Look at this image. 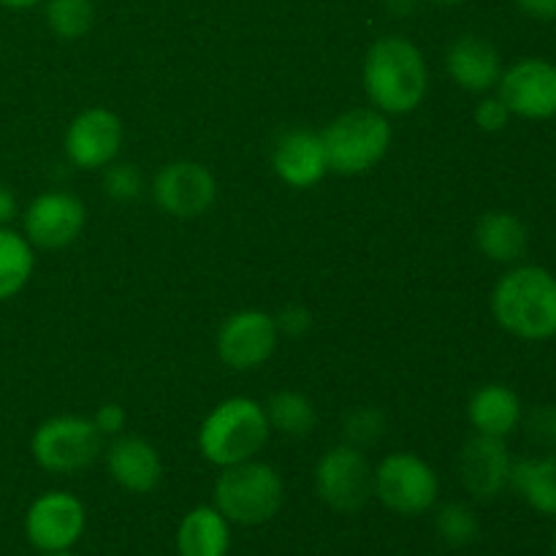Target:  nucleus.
Instances as JSON below:
<instances>
[{
    "label": "nucleus",
    "instance_id": "obj_1",
    "mask_svg": "<svg viewBox=\"0 0 556 556\" xmlns=\"http://www.w3.org/2000/svg\"><path fill=\"white\" fill-rule=\"evenodd\" d=\"M364 92L386 117L416 112L429 92V65L405 36H383L367 49L362 65Z\"/></svg>",
    "mask_w": 556,
    "mask_h": 556
},
{
    "label": "nucleus",
    "instance_id": "obj_2",
    "mask_svg": "<svg viewBox=\"0 0 556 556\" xmlns=\"http://www.w3.org/2000/svg\"><path fill=\"white\" fill-rule=\"evenodd\" d=\"M492 315L503 331L521 342L556 337V275L546 266L514 264L492 291Z\"/></svg>",
    "mask_w": 556,
    "mask_h": 556
},
{
    "label": "nucleus",
    "instance_id": "obj_3",
    "mask_svg": "<svg viewBox=\"0 0 556 556\" xmlns=\"http://www.w3.org/2000/svg\"><path fill=\"white\" fill-rule=\"evenodd\" d=\"M271 427L264 405L253 396H228L217 402L199 427V451L210 465L231 467L258 459Z\"/></svg>",
    "mask_w": 556,
    "mask_h": 556
},
{
    "label": "nucleus",
    "instance_id": "obj_4",
    "mask_svg": "<svg viewBox=\"0 0 556 556\" xmlns=\"http://www.w3.org/2000/svg\"><path fill=\"white\" fill-rule=\"evenodd\" d=\"M329 174L358 177L367 174L389 155L394 134L391 123L378 109H351L342 112L320 130Z\"/></svg>",
    "mask_w": 556,
    "mask_h": 556
},
{
    "label": "nucleus",
    "instance_id": "obj_5",
    "mask_svg": "<svg viewBox=\"0 0 556 556\" xmlns=\"http://www.w3.org/2000/svg\"><path fill=\"white\" fill-rule=\"evenodd\" d=\"M286 503L280 472L261 459L223 467L215 481V508L237 527H261Z\"/></svg>",
    "mask_w": 556,
    "mask_h": 556
},
{
    "label": "nucleus",
    "instance_id": "obj_6",
    "mask_svg": "<svg viewBox=\"0 0 556 556\" xmlns=\"http://www.w3.org/2000/svg\"><path fill=\"white\" fill-rule=\"evenodd\" d=\"M103 440L92 418L52 416L33 432L30 456L49 476H74L101 459Z\"/></svg>",
    "mask_w": 556,
    "mask_h": 556
},
{
    "label": "nucleus",
    "instance_id": "obj_7",
    "mask_svg": "<svg viewBox=\"0 0 556 556\" xmlns=\"http://www.w3.org/2000/svg\"><path fill=\"white\" fill-rule=\"evenodd\" d=\"M372 497L396 516H421L438 505L440 478L421 456L394 451L372 467Z\"/></svg>",
    "mask_w": 556,
    "mask_h": 556
},
{
    "label": "nucleus",
    "instance_id": "obj_8",
    "mask_svg": "<svg viewBox=\"0 0 556 556\" xmlns=\"http://www.w3.org/2000/svg\"><path fill=\"white\" fill-rule=\"evenodd\" d=\"M313 481L318 497L340 514H356L372 500V465L351 443L331 445L315 465Z\"/></svg>",
    "mask_w": 556,
    "mask_h": 556
},
{
    "label": "nucleus",
    "instance_id": "obj_9",
    "mask_svg": "<svg viewBox=\"0 0 556 556\" xmlns=\"http://www.w3.org/2000/svg\"><path fill=\"white\" fill-rule=\"evenodd\" d=\"M87 530V508L76 494L52 492L38 494L25 514V538L38 554L71 552Z\"/></svg>",
    "mask_w": 556,
    "mask_h": 556
},
{
    "label": "nucleus",
    "instance_id": "obj_10",
    "mask_svg": "<svg viewBox=\"0 0 556 556\" xmlns=\"http://www.w3.org/2000/svg\"><path fill=\"white\" fill-rule=\"evenodd\" d=\"M277 342L280 331L275 315L266 309H239L217 329L215 351L217 358L233 372H253L275 356Z\"/></svg>",
    "mask_w": 556,
    "mask_h": 556
},
{
    "label": "nucleus",
    "instance_id": "obj_11",
    "mask_svg": "<svg viewBox=\"0 0 556 556\" xmlns=\"http://www.w3.org/2000/svg\"><path fill=\"white\" fill-rule=\"evenodd\" d=\"M152 199L168 217L195 220L215 206L217 179L204 163L172 161L152 177Z\"/></svg>",
    "mask_w": 556,
    "mask_h": 556
},
{
    "label": "nucleus",
    "instance_id": "obj_12",
    "mask_svg": "<svg viewBox=\"0 0 556 556\" xmlns=\"http://www.w3.org/2000/svg\"><path fill=\"white\" fill-rule=\"evenodd\" d=\"M494 90L514 117L532 119V123L556 117V63L552 60H516L508 68H503Z\"/></svg>",
    "mask_w": 556,
    "mask_h": 556
},
{
    "label": "nucleus",
    "instance_id": "obj_13",
    "mask_svg": "<svg viewBox=\"0 0 556 556\" xmlns=\"http://www.w3.org/2000/svg\"><path fill=\"white\" fill-rule=\"evenodd\" d=\"M87 226V206L79 195L47 190L22 212V233L36 250H63L81 237Z\"/></svg>",
    "mask_w": 556,
    "mask_h": 556
},
{
    "label": "nucleus",
    "instance_id": "obj_14",
    "mask_svg": "<svg viewBox=\"0 0 556 556\" xmlns=\"http://www.w3.org/2000/svg\"><path fill=\"white\" fill-rule=\"evenodd\" d=\"M125 128L123 119L112 109L92 106L76 114L65 130L63 150L74 168L81 172H103L109 163L117 161L123 150Z\"/></svg>",
    "mask_w": 556,
    "mask_h": 556
},
{
    "label": "nucleus",
    "instance_id": "obj_15",
    "mask_svg": "<svg viewBox=\"0 0 556 556\" xmlns=\"http://www.w3.org/2000/svg\"><path fill=\"white\" fill-rule=\"evenodd\" d=\"M514 456L508 443L489 434H472L459 451V481L476 500H494L510 486Z\"/></svg>",
    "mask_w": 556,
    "mask_h": 556
},
{
    "label": "nucleus",
    "instance_id": "obj_16",
    "mask_svg": "<svg viewBox=\"0 0 556 556\" xmlns=\"http://www.w3.org/2000/svg\"><path fill=\"white\" fill-rule=\"evenodd\" d=\"M271 168L277 179L293 190H309L329 174L320 130L288 128L271 147Z\"/></svg>",
    "mask_w": 556,
    "mask_h": 556
},
{
    "label": "nucleus",
    "instance_id": "obj_17",
    "mask_svg": "<svg viewBox=\"0 0 556 556\" xmlns=\"http://www.w3.org/2000/svg\"><path fill=\"white\" fill-rule=\"evenodd\" d=\"M106 470L112 481L128 494H150L163 481V459L150 440L139 434H119L106 448Z\"/></svg>",
    "mask_w": 556,
    "mask_h": 556
},
{
    "label": "nucleus",
    "instance_id": "obj_18",
    "mask_svg": "<svg viewBox=\"0 0 556 556\" xmlns=\"http://www.w3.org/2000/svg\"><path fill=\"white\" fill-rule=\"evenodd\" d=\"M445 71L459 90L486 96L503 76V58L483 36H459L445 52Z\"/></svg>",
    "mask_w": 556,
    "mask_h": 556
},
{
    "label": "nucleus",
    "instance_id": "obj_19",
    "mask_svg": "<svg viewBox=\"0 0 556 556\" xmlns=\"http://www.w3.org/2000/svg\"><path fill=\"white\" fill-rule=\"evenodd\" d=\"M521 418H525L521 396L505 383L481 386L467 402V421L476 434L505 440L521 427Z\"/></svg>",
    "mask_w": 556,
    "mask_h": 556
},
{
    "label": "nucleus",
    "instance_id": "obj_20",
    "mask_svg": "<svg viewBox=\"0 0 556 556\" xmlns=\"http://www.w3.org/2000/svg\"><path fill=\"white\" fill-rule=\"evenodd\" d=\"M476 248L492 264H519L530 248V228L519 215L505 210L486 212L476 223Z\"/></svg>",
    "mask_w": 556,
    "mask_h": 556
},
{
    "label": "nucleus",
    "instance_id": "obj_21",
    "mask_svg": "<svg viewBox=\"0 0 556 556\" xmlns=\"http://www.w3.org/2000/svg\"><path fill=\"white\" fill-rule=\"evenodd\" d=\"M231 552V521L215 505H195L177 527L179 556H228Z\"/></svg>",
    "mask_w": 556,
    "mask_h": 556
},
{
    "label": "nucleus",
    "instance_id": "obj_22",
    "mask_svg": "<svg viewBox=\"0 0 556 556\" xmlns=\"http://www.w3.org/2000/svg\"><path fill=\"white\" fill-rule=\"evenodd\" d=\"M510 489L543 516H556V451L514 462Z\"/></svg>",
    "mask_w": 556,
    "mask_h": 556
},
{
    "label": "nucleus",
    "instance_id": "obj_23",
    "mask_svg": "<svg viewBox=\"0 0 556 556\" xmlns=\"http://www.w3.org/2000/svg\"><path fill=\"white\" fill-rule=\"evenodd\" d=\"M36 271V248L25 233L0 226V302L20 296Z\"/></svg>",
    "mask_w": 556,
    "mask_h": 556
},
{
    "label": "nucleus",
    "instance_id": "obj_24",
    "mask_svg": "<svg viewBox=\"0 0 556 556\" xmlns=\"http://www.w3.org/2000/svg\"><path fill=\"white\" fill-rule=\"evenodd\" d=\"M264 410L271 432L286 434V438H307L318 424L315 405L309 402V396L299 394V391H277L269 396Z\"/></svg>",
    "mask_w": 556,
    "mask_h": 556
},
{
    "label": "nucleus",
    "instance_id": "obj_25",
    "mask_svg": "<svg viewBox=\"0 0 556 556\" xmlns=\"http://www.w3.org/2000/svg\"><path fill=\"white\" fill-rule=\"evenodd\" d=\"M43 16L54 36L63 41H76L96 25V5L92 0H47Z\"/></svg>",
    "mask_w": 556,
    "mask_h": 556
},
{
    "label": "nucleus",
    "instance_id": "obj_26",
    "mask_svg": "<svg viewBox=\"0 0 556 556\" xmlns=\"http://www.w3.org/2000/svg\"><path fill=\"white\" fill-rule=\"evenodd\" d=\"M434 530L443 538L448 546L462 548L470 546L481 532V521H478L476 510L465 503H445L440 505L438 516H434Z\"/></svg>",
    "mask_w": 556,
    "mask_h": 556
},
{
    "label": "nucleus",
    "instance_id": "obj_27",
    "mask_svg": "<svg viewBox=\"0 0 556 556\" xmlns=\"http://www.w3.org/2000/svg\"><path fill=\"white\" fill-rule=\"evenodd\" d=\"M103 190L112 201H136L144 193V174L136 163L128 161H114L103 168Z\"/></svg>",
    "mask_w": 556,
    "mask_h": 556
},
{
    "label": "nucleus",
    "instance_id": "obj_28",
    "mask_svg": "<svg viewBox=\"0 0 556 556\" xmlns=\"http://www.w3.org/2000/svg\"><path fill=\"white\" fill-rule=\"evenodd\" d=\"M386 432V416L378 407H356L351 416L345 418V434L348 443L356 448H367L375 445Z\"/></svg>",
    "mask_w": 556,
    "mask_h": 556
},
{
    "label": "nucleus",
    "instance_id": "obj_29",
    "mask_svg": "<svg viewBox=\"0 0 556 556\" xmlns=\"http://www.w3.org/2000/svg\"><path fill=\"white\" fill-rule=\"evenodd\" d=\"M527 440L546 454L556 451V405H535L521 418Z\"/></svg>",
    "mask_w": 556,
    "mask_h": 556
},
{
    "label": "nucleus",
    "instance_id": "obj_30",
    "mask_svg": "<svg viewBox=\"0 0 556 556\" xmlns=\"http://www.w3.org/2000/svg\"><path fill=\"white\" fill-rule=\"evenodd\" d=\"M472 119H476V125L483 134H500V130L508 128L514 114H510V109L505 106V101L497 92H494V96L486 92V96H481V101L476 103V109H472Z\"/></svg>",
    "mask_w": 556,
    "mask_h": 556
},
{
    "label": "nucleus",
    "instance_id": "obj_31",
    "mask_svg": "<svg viewBox=\"0 0 556 556\" xmlns=\"http://www.w3.org/2000/svg\"><path fill=\"white\" fill-rule=\"evenodd\" d=\"M277 331L286 337H304L313 329V313L302 304H286L280 313L275 315Z\"/></svg>",
    "mask_w": 556,
    "mask_h": 556
},
{
    "label": "nucleus",
    "instance_id": "obj_32",
    "mask_svg": "<svg viewBox=\"0 0 556 556\" xmlns=\"http://www.w3.org/2000/svg\"><path fill=\"white\" fill-rule=\"evenodd\" d=\"M92 424H96L98 432H101L103 438H119V434L125 432L128 416H125V410L117 405V402H106V405H101L96 410Z\"/></svg>",
    "mask_w": 556,
    "mask_h": 556
},
{
    "label": "nucleus",
    "instance_id": "obj_33",
    "mask_svg": "<svg viewBox=\"0 0 556 556\" xmlns=\"http://www.w3.org/2000/svg\"><path fill=\"white\" fill-rule=\"evenodd\" d=\"M527 16L538 22H556V0H516Z\"/></svg>",
    "mask_w": 556,
    "mask_h": 556
},
{
    "label": "nucleus",
    "instance_id": "obj_34",
    "mask_svg": "<svg viewBox=\"0 0 556 556\" xmlns=\"http://www.w3.org/2000/svg\"><path fill=\"white\" fill-rule=\"evenodd\" d=\"M20 215V201H16V193L11 190V185H5L0 179V226H11V220Z\"/></svg>",
    "mask_w": 556,
    "mask_h": 556
},
{
    "label": "nucleus",
    "instance_id": "obj_35",
    "mask_svg": "<svg viewBox=\"0 0 556 556\" xmlns=\"http://www.w3.org/2000/svg\"><path fill=\"white\" fill-rule=\"evenodd\" d=\"M38 3H43V0H0V5H3V9H14V11L36 9Z\"/></svg>",
    "mask_w": 556,
    "mask_h": 556
},
{
    "label": "nucleus",
    "instance_id": "obj_36",
    "mask_svg": "<svg viewBox=\"0 0 556 556\" xmlns=\"http://www.w3.org/2000/svg\"><path fill=\"white\" fill-rule=\"evenodd\" d=\"M432 3H438V5H459V3H465V0H432Z\"/></svg>",
    "mask_w": 556,
    "mask_h": 556
},
{
    "label": "nucleus",
    "instance_id": "obj_37",
    "mask_svg": "<svg viewBox=\"0 0 556 556\" xmlns=\"http://www.w3.org/2000/svg\"><path fill=\"white\" fill-rule=\"evenodd\" d=\"M41 556H76V554H71V552H60V554H41Z\"/></svg>",
    "mask_w": 556,
    "mask_h": 556
},
{
    "label": "nucleus",
    "instance_id": "obj_38",
    "mask_svg": "<svg viewBox=\"0 0 556 556\" xmlns=\"http://www.w3.org/2000/svg\"><path fill=\"white\" fill-rule=\"evenodd\" d=\"M554 552H556V535H554Z\"/></svg>",
    "mask_w": 556,
    "mask_h": 556
}]
</instances>
